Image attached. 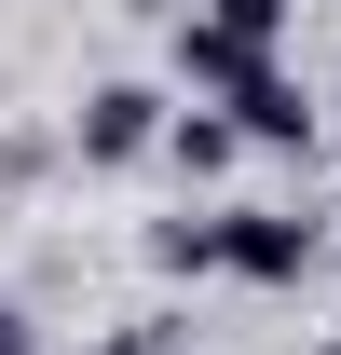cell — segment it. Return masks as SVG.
I'll return each mask as SVG.
<instances>
[{
  "instance_id": "cell-1",
  "label": "cell",
  "mask_w": 341,
  "mask_h": 355,
  "mask_svg": "<svg viewBox=\"0 0 341 355\" xmlns=\"http://www.w3.org/2000/svg\"><path fill=\"white\" fill-rule=\"evenodd\" d=\"M205 219H218V273H232V287H300L314 246H328L300 205H205Z\"/></svg>"
},
{
  "instance_id": "cell-2",
  "label": "cell",
  "mask_w": 341,
  "mask_h": 355,
  "mask_svg": "<svg viewBox=\"0 0 341 355\" xmlns=\"http://www.w3.org/2000/svg\"><path fill=\"white\" fill-rule=\"evenodd\" d=\"M164 123H177V96H164V83H82L69 150H82V164H150V150H164Z\"/></svg>"
},
{
  "instance_id": "cell-3",
  "label": "cell",
  "mask_w": 341,
  "mask_h": 355,
  "mask_svg": "<svg viewBox=\"0 0 341 355\" xmlns=\"http://www.w3.org/2000/svg\"><path fill=\"white\" fill-rule=\"evenodd\" d=\"M218 110H232V137H246V150H314V123H328V110L300 96V69H287V55H273V69H246Z\"/></svg>"
},
{
  "instance_id": "cell-4",
  "label": "cell",
  "mask_w": 341,
  "mask_h": 355,
  "mask_svg": "<svg viewBox=\"0 0 341 355\" xmlns=\"http://www.w3.org/2000/svg\"><path fill=\"white\" fill-rule=\"evenodd\" d=\"M246 69H273V42L218 28V14H177V83H191V96H232Z\"/></svg>"
},
{
  "instance_id": "cell-5",
  "label": "cell",
  "mask_w": 341,
  "mask_h": 355,
  "mask_svg": "<svg viewBox=\"0 0 341 355\" xmlns=\"http://www.w3.org/2000/svg\"><path fill=\"white\" fill-rule=\"evenodd\" d=\"M164 164H177V178H232V164H246L232 110H177V123H164Z\"/></svg>"
},
{
  "instance_id": "cell-6",
  "label": "cell",
  "mask_w": 341,
  "mask_h": 355,
  "mask_svg": "<svg viewBox=\"0 0 341 355\" xmlns=\"http://www.w3.org/2000/svg\"><path fill=\"white\" fill-rule=\"evenodd\" d=\"M150 273H218V219H150Z\"/></svg>"
},
{
  "instance_id": "cell-7",
  "label": "cell",
  "mask_w": 341,
  "mask_h": 355,
  "mask_svg": "<svg viewBox=\"0 0 341 355\" xmlns=\"http://www.w3.org/2000/svg\"><path fill=\"white\" fill-rule=\"evenodd\" d=\"M205 14H218V28H246V42H287V14H300V0H205Z\"/></svg>"
},
{
  "instance_id": "cell-8",
  "label": "cell",
  "mask_w": 341,
  "mask_h": 355,
  "mask_svg": "<svg viewBox=\"0 0 341 355\" xmlns=\"http://www.w3.org/2000/svg\"><path fill=\"white\" fill-rule=\"evenodd\" d=\"M0 355H42V328H28V314H14V301H0Z\"/></svg>"
},
{
  "instance_id": "cell-9",
  "label": "cell",
  "mask_w": 341,
  "mask_h": 355,
  "mask_svg": "<svg viewBox=\"0 0 341 355\" xmlns=\"http://www.w3.org/2000/svg\"><path fill=\"white\" fill-rule=\"evenodd\" d=\"M82 355H164V328H137V342H82Z\"/></svg>"
},
{
  "instance_id": "cell-10",
  "label": "cell",
  "mask_w": 341,
  "mask_h": 355,
  "mask_svg": "<svg viewBox=\"0 0 341 355\" xmlns=\"http://www.w3.org/2000/svg\"><path fill=\"white\" fill-rule=\"evenodd\" d=\"M328 355H341V342H328Z\"/></svg>"
}]
</instances>
